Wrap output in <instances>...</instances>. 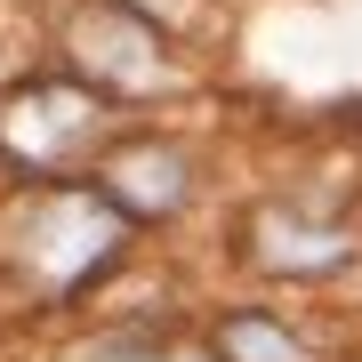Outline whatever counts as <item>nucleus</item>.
Returning a JSON list of instances; mask_svg holds the SVG:
<instances>
[{
    "label": "nucleus",
    "instance_id": "f257e3e1",
    "mask_svg": "<svg viewBox=\"0 0 362 362\" xmlns=\"http://www.w3.org/2000/svg\"><path fill=\"white\" fill-rule=\"evenodd\" d=\"M121 226H129V218H121L105 194H49V202L33 209L16 258H25L40 282H81L89 266H105L121 250Z\"/></svg>",
    "mask_w": 362,
    "mask_h": 362
},
{
    "label": "nucleus",
    "instance_id": "f03ea898",
    "mask_svg": "<svg viewBox=\"0 0 362 362\" xmlns=\"http://www.w3.org/2000/svg\"><path fill=\"white\" fill-rule=\"evenodd\" d=\"M73 65L89 73V81H105V89H121V97H145V89L169 81L153 25L129 16V8H113V0H97V8L73 25Z\"/></svg>",
    "mask_w": 362,
    "mask_h": 362
},
{
    "label": "nucleus",
    "instance_id": "7ed1b4c3",
    "mask_svg": "<svg viewBox=\"0 0 362 362\" xmlns=\"http://www.w3.org/2000/svg\"><path fill=\"white\" fill-rule=\"evenodd\" d=\"M97 129V97L73 81H25V89L0 97V145L16 161H57Z\"/></svg>",
    "mask_w": 362,
    "mask_h": 362
},
{
    "label": "nucleus",
    "instance_id": "20e7f679",
    "mask_svg": "<svg viewBox=\"0 0 362 362\" xmlns=\"http://www.w3.org/2000/svg\"><path fill=\"white\" fill-rule=\"evenodd\" d=\"M185 194V161H169L161 145H145V153H113L105 161V202H129L137 218H153V209H177Z\"/></svg>",
    "mask_w": 362,
    "mask_h": 362
},
{
    "label": "nucleus",
    "instance_id": "39448f33",
    "mask_svg": "<svg viewBox=\"0 0 362 362\" xmlns=\"http://www.w3.org/2000/svg\"><path fill=\"white\" fill-rule=\"evenodd\" d=\"M258 250H266V266H330L346 242H338V233H306V226L266 218V226H258Z\"/></svg>",
    "mask_w": 362,
    "mask_h": 362
},
{
    "label": "nucleus",
    "instance_id": "423d86ee",
    "mask_svg": "<svg viewBox=\"0 0 362 362\" xmlns=\"http://www.w3.org/2000/svg\"><path fill=\"white\" fill-rule=\"evenodd\" d=\"M226 354L233 362H306L298 338H282L266 314H233V322H226Z\"/></svg>",
    "mask_w": 362,
    "mask_h": 362
},
{
    "label": "nucleus",
    "instance_id": "0eeeda50",
    "mask_svg": "<svg viewBox=\"0 0 362 362\" xmlns=\"http://www.w3.org/2000/svg\"><path fill=\"white\" fill-rule=\"evenodd\" d=\"M105 362H202V354H169V346H121V354H105Z\"/></svg>",
    "mask_w": 362,
    "mask_h": 362
}]
</instances>
